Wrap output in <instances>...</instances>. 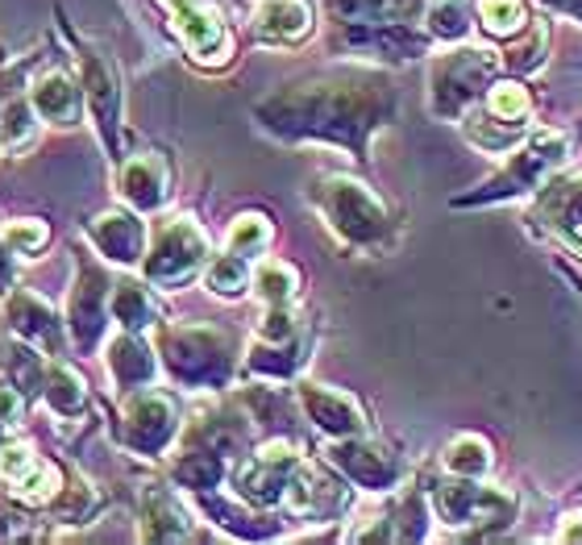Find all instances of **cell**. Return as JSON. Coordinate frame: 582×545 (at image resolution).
<instances>
[{"label":"cell","instance_id":"38","mask_svg":"<svg viewBox=\"0 0 582 545\" xmlns=\"http://www.w3.org/2000/svg\"><path fill=\"white\" fill-rule=\"evenodd\" d=\"M558 537H561V542H582V524H566Z\"/></svg>","mask_w":582,"mask_h":545},{"label":"cell","instance_id":"33","mask_svg":"<svg viewBox=\"0 0 582 545\" xmlns=\"http://www.w3.org/2000/svg\"><path fill=\"white\" fill-rule=\"evenodd\" d=\"M25 134H29V109H25V104H9V109L0 113V143L13 146V143H22Z\"/></svg>","mask_w":582,"mask_h":545},{"label":"cell","instance_id":"20","mask_svg":"<svg viewBox=\"0 0 582 545\" xmlns=\"http://www.w3.org/2000/svg\"><path fill=\"white\" fill-rule=\"evenodd\" d=\"M9 321H13V330L29 337V342H47L50 350H59V330H54V317L42 300H34V296H13V305H9Z\"/></svg>","mask_w":582,"mask_h":545},{"label":"cell","instance_id":"15","mask_svg":"<svg viewBox=\"0 0 582 545\" xmlns=\"http://www.w3.org/2000/svg\"><path fill=\"white\" fill-rule=\"evenodd\" d=\"M121 191L138 209H159L166 196V166L159 154H138L121 171Z\"/></svg>","mask_w":582,"mask_h":545},{"label":"cell","instance_id":"12","mask_svg":"<svg viewBox=\"0 0 582 545\" xmlns=\"http://www.w3.org/2000/svg\"><path fill=\"white\" fill-rule=\"evenodd\" d=\"M300 400H304V408H308V417L325 429V433H333V437H354V433H362V429H367L362 408H358V400L346 396V392L304 387Z\"/></svg>","mask_w":582,"mask_h":545},{"label":"cell","instance_id":"31","mask_svg":"<svg viewBox=\"0 0 582 545\" xmlns=\"http://www.w3.org/2000/svg\"><path fill=\"white\" fill-rule=\"evenodd\" d=\"M184 517L175 512V504L171 499H154V508L146 512V537L150 542H175V537H184Z\"/></svg>","mask_w":582,"mask_h":545},{"label":"cell","instance_id":"5","mask_svg":"<svg viewBox=\"0 0 582 545\" xmlns=\"http://www.w3.org/2000/svg\"><path fill=\"white\" fill-rule=\"evenodd\" d=\"M171 375L184 383H225L230 346L212 330H171L163 342Z\"/></svg>","mask_w":582,"mask_h":545},{"label":"cell","instance_id":"11","mask_svg":"<svg viewBox=\"0 0 582 545\" xmlns=\"http://www.w3.org/2000/svg\"><path fill=\"white\" fill-rule=\"evenodd\" d=\"M104 296H109V280L96 271L92 262H84L79 284L71 292V330L79 337V346H92L104 330Z\"/></svg>","mask_w":582,"mask_h":545},{"label":"cell","instance_id":"13","mask_svg":"<svg viewBox=\"0 0 582 545\" xmlns=\"http://www.w3.org/2000/svg\"><path fill=\"white\" fill-rule=\"evenodd\" d=\"M92 237L96 246L109 255L113 262H138L141 259V241H146V230H141L138 216L129 213H104L92 221Z\"/></svg>","mask_w":582,"mask_h":545},{"label":"cell","instance_id":"10","mask_svg":"<svg viewBox=\"0 0 582 545\" xmlns=\"http://www.w3.org/2000/svg\"><path fill=\"white\" fill-rule=\"evenodd\" d=\"M175 437V404L159 396V392H146L129 404L125 412V442L141 454H159Z\"/></svg>","mask_w":582,"mask_h":545},{"label":"cell","instance_id":"6","mask_svg":"<svg viewBox=\"0 0 582 545\" xmlns=\"http://www.w3.org/2000/svg\"><path fill=\"white\" fill-rule=\"evenodd\" d=\"M433 504L449 524H508L520 512V504L508 492L479 487L474 479H462V474L454 483H442L433 492Z\"/></svg>","mask_w":582,"mask_h":545},{"label":"cell","instance_id":"30","mask_svg":"<svg viewBox=\"0 0 582 545\" xmlns=\"http://www.w3.org/2000/svg\"><path fill=\"white\" fill-rule=\"evenodd\" d=\"M42 392H47V400L54 404L59 412H67V417H71V412H79V408H84V383L75 380L67 367H54Z\"/></svg>","mask_w":582,"mask_h":545},{"label":"cell","instance_id":"27","mask_svg":"<svg viewBox=\"0 0 582 545\" xmlns=\"http://www.w3.org/2000/svg\"><path fill=\"white\" fill-rule=\"evenodd\" d=\"M271 241V225H267V216H258V213H250V216H237L233 221V230H230V250L233 255H258L262 246Z\"/></svg>","mask_w":582,"mask_h":545},{"label":"cell","instance_id":"1","mask_svg":"<svg viewBox=\"0 0 582 545\" xmlns=\"http://www.w3.org/2000/svg\"><path fill=\"white\" fill-rule=\"evenodd\" d=\"M396 113V92L379 75L304 79L258 104V121L283 138H333L354 154L367 150V134Z\"/></svg>","mask_w":582,"mask_h":545},{"label":"cell","instance_id":"34","mask_svg":"<svg viewBox=\"0 0 582 545\" xmlns=\"http://www.w3.org/2000/svg\"><path fill=\"white\" fill-rule=\"evenodd\" d=\"M541 47H545V25H536L533 38H529L524 47H512V54H508V67H512V72H533L536 63H541Z\"/></svg>","mask_w":582,"mask_h":545},{"label":"cell","instance_id":"16","mask_svg":"<svg viewBox=\"0 0 582 545\" xmlns=\"http://www.w3.org/2000/svg\"><path fill=\"white\" fill-rule=\"evenodd\" d=\"M541 205H545L549 225L582 250V175L579 179H566V184H554Z\"/></svg>","mask_w":582,"mask_h":545},{"label":"cell","instance_id":"21","mask_svg":"<svg viewBox=\"0 0 582 545\" xmlns=\"http://www.w3.org/2000/svg\"><path fill=\"white\" fill-rule=\"evenodd\" d=\"M84 84H88V96H92V109L100 117V129L104 138L113 143V125H116V88L109 67L96 59V54H84Z\"/></svg>","mask_w":582,"mask_h":545},{"label":"cell","instance_id":"18","mask_svg":"<svg viewBox=\"0 0 582 545\" xmlns=\"http://www.w3.org/2000/svg\"><path fill=\"white\" fill-rule=\"evenodd\" d=\"M109 367H113V380L121 387H138L154 375V358L146 350V342L134 337V333H125V337H116L113 350H109Z\"/></svg>","mask_w":582,"mask_h":545},{"label":"cell","instance_id":"9","mask_svg":"<svg viewBox=\"0 0 582 545\" xmlns=\"http://www.w3.org/2000/svg\"><path fill=\"white\" fill-rule=\"evenodd\" d=\"M333 462H337L358 487H371V492H387V487L399 483L396 454L374 446V442H358V433H354V437H342V442L333 446Z\"/></svg>","mask_w":582,"mask_h":545},{"label":"cell","instance_id":"35","mask_svg":"<svg viewBox=\"0 0 582 545\" xmlns=\"http://www.w3.org/2000/svg\"><path fill=\"white\" fill-rule=\"evenodd\" d=\"M4 241H9V250H38L42 241H47V230L42 225H9V234H4Z\"/></svg>","mask_w":582,"mask_h":545},{"label":"cell","instance_id":"4","mask_svg":"<svg viewBox=\"0 0 582 545\" xmlns=\"http://www.w3.org/2000/svg\"><path fill=\"white\" fill-rule=\"evenodd\" d=\"M566 134L561 129H541L529 138V146L516 154L508 171L499 175V179H491L483 191H474V196H466L462 205H479V200H508V196H520V191H533L541 188V179H545V171H554V166L566 163Z\"/></svg>","mask_w":582,"mask_h":545},{"label":"cell","instance_id":"8","mask_svg":"<svg viewBox=\"0 0 582 545\" xmlns=\"http://www.w3.org/2000/svg\"><path fill=\"white\" fill-rule=\"evenodd\" d=\"M296 467H300L296 450L283 446V442H271L250 462L237 467V492L246 499H255V504H275V499L287 496V483H292Z\"/></svg>","mask_w":582,"mask_h":545},{"label":"cell","instance_id":"3","mask_svg":"<svg viewBox=\"0 0 582 545\" xmlns=\"http://www.w3.org/2000/svg\"><path fill=\"white\" fill-rule=\"evenodd\" d=\"M495 67H499V54L487 47L449 50L433 67V113L437 117H462L466 109L483 96Z\"/></svg>","mask_w":582,"mask_h":545},{"label":"cell","instance_id":"23","mask_svg":"<svg viewBox=\"0 0 582 545\" xmlns=\"http://www.w3.org/2000/svg\"><path fill=\"white\" fill-rule=\"evenodd\" d=\"M479 22L495 38H516L529 22V9L524 0H479Z\"/></svg>","mask_w":582,"mask_h":545},{"label":"cell","instance_id":"7","mask_svg":"<svg viewBox=\"0 0 582 545\" xmlns=\"http://www.w3.org/2000/svg\"><path fill=\"white\" fill-rule=\"evenodd\" d=\"M209 255V237L196 221H175L166 225L154 255L146 259V275L154 284H184L187 275L200 267V259Z\"/></svg>","mask_w":582,"mask_h":545},{"label":"cell","instance_id":"29","mask_svg":"<svg viewBox=\"0 0 582 545\" xmlns=\"http://www.w3.org/2000/svg\"><path fill=\"white\" fill-rule=\"evenodd\" d=\"M246 280H250V267H246V259L242 255H221V259L209 267V287L212 292H221V296H237L242 287H246Z\"/></svg>","mask_w":582,"mask_h":545},{"label":"cell","instance_id":"37","mask_svg":"<svg viewBox=\"0 0 582 545\" xmlns=\"http://www.w3.org/2000/svg\"><path fill=\"white\" fill-rule=\"evenodd\" d=\"M9 280H13V262H9V255L0 250V292H9Z\"/></svg>","mask_w":582,"mask_h":545},{"label":"cell","instance_id":"25","mask_svg":"<svg viewBox=\"0 0 582 545\" xmlns=\"http://www.w3.org/2000/svg\"><path fill=\"white\" fill-rule=\"evenodd\" d=\"M529 109H533V96H529L524 84H516V79H508V84H491L487 113H495V117H504V121H524L529 117Z\"/></svg>","mask_w":582,"mask_h":545},{"label":"cell","instance_id":"19","mask_svg":"<svg viewBox=\"0 0 582 545\" xmlns=\"http://www.w3.org/2000/svg\"><path fill=\"white\" fill-rule=\"evenodd\" d=\"M34 104L47 121H59V125H71L79 117V88L71 84L67 75H47L34 84Z\"/></svg>","mask_w":582,"mask_h":545},{"label":"cell","instance_id":"2","mask_svg":"<svg viewBox=\"0 0 582 545\" xmlns=\"http://www.w3.org/2000/svg\"><path fill=\"white\" fill-rule=\"evenodd\" d=\"M312 200L325 209L329 225L354 246L379 250L392 241V213L367 184L346 179V175H329L312 188Z\"/></svg>","mask_w":582,"mask_h":545},{"label":"cell","instance_id":"14","mask_svg":"<svg viewBox=\"0 0 582 545\" xmlns=\"http://www.w3.org/2000/svg\"><path fill=\"white\" fill-rule=\"evenodd\" d=\"M308 25H312L308 0H267L258 9L255 29L262 42H296V38L308 34Z\"/></svg>","mask_w":582,"mask_h":545},{"label":"cell","instance_id":"24","mask_svg":"<svg viewBox=\"0 0 582 545\" xmlns=\"http://www.w3.org/2000/svg\"><path fill=\"white\" fill-rule=\"evenodd\" d=\"M175 479L191 487V492H205V487H216L221 479V450H191L175 462Z\"/></svg>","mask_w":582,"mask_h":545},{"label":"cell","instance_id":"22","mask_svg":"<svg viewBox=\"0 0 582 545\" xmlns=\"http://www.w3.org/2000/svg\"><path fill=\"white\" fill-rule=\"evenodd\" d=\"M445 467H449V474H462V479H483L491 471V446L474 433H462L445 446Z\"/></svg>","mask_w":582,"mask_h":545},{"label":"cell","instance_id":"28","mask_svg":"<svg viewBox=\"0 0 582 545\" xmlns=\"http://www.w3.org/2000/svg\"><path fill=\"white\" fill-rule=\"evenodd\" d=\"M292 292H296V271H292L287 262H267V267L258 271V296H262L267 305H287Z\"/></svg>","mask_w":582,"mask_h":545},{"label":"cell","instance_id":"26","mask_svg":"<svg viewBox=\"0 0 582 545\" xmlns=\"http://www.w3.org/2000/svg\"><path fill=\"white\" fill-rule=\"evenodd\" d=\"M150 296L141 292V284H116V292H113V317L125 325V330L134 333V330H141L146 321H150Z\"/></svg>","mask_w":582,"mask_h":545},{"label":"cell","instance_id":"17","mask_svg":"<svg viewBox=\"0 0 582 545\" xmlns=\"http://www.w3.org/2000/svg\"><path fill=\"white\" fill-rule=\"evenodd\" d=\"M175 25L184 34V42L196 54H209V50L225 47V29H221V17L212 9H200V4H179L175 9Z\"/></svg>","mask_w":582,"mask_h":545},{"label":"cell","instance_id":"32","mask_svg":"<svg viewBox=\"0 0 582 545\" xmlns=\"http://www.w3.org/2000/svg\"><path fill=\"white\" fill-rule=\"evenodd\" d=\"M429 22H433V34H437V38H454V42L466 38V29H470L462 0H437L433 13H429Z\"/></svg>","mask_w":582,"mask_h":545},{"label":"cell","instance_id":"36","mask_svg":"<svg viewBox=\"0 0 582 545\" xmlns=\"http://www.w3.org/2000/svg\"><path fill=\"white\" fill-rule=\"evenodd\" d=\"M17 408H22V400H17V396L0 383V421H13V417H17Z\"/></svg>","mask_w":582,"mask_h":545}]
</instances>
